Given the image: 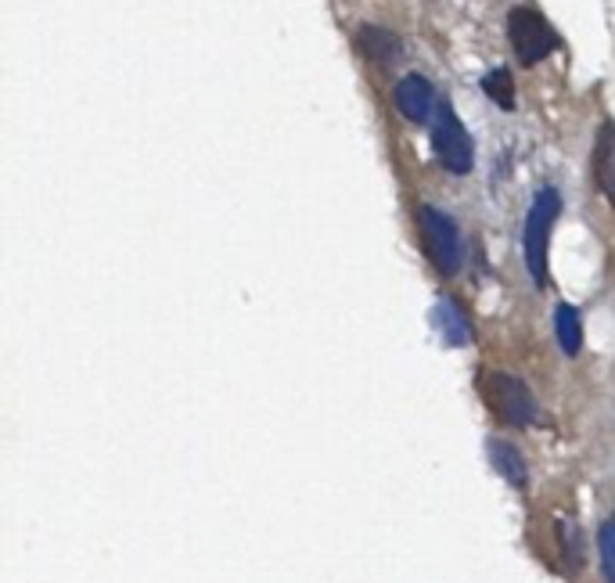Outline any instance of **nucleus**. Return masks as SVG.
<instances>
[{"label": "nucleus", "instance_id": "1", "mask_svg": "<svg viewBox=\"0 0 615 583\" xmlns=\"http://www.w3.org/2000/svg\"><path fill=\"white\" fill-rule=\"evenodd\" d=\"M562 213V191L558 188H540L533 198V206L526 213V227H522V252H526V270L536 285L547 281V249H551V231L554 220Z\"/></svg>", "mask_w": 615, "mask_h": 583}, {"label": "nucleus", "instance_id": "2", "mask_svg": "<svg viewBox=\"0 0 615 583\" xmlns=\"http://www.w3.org/2000/svg\"><path fill=\"white\" fill-rule=\"evenodd\" d=\"M432 152H436L439 166L454 177H468L475 170V144L464 123L454 116L450 101H439L432 112Z\"/></svg>", "mask_w": 615, "mask_h": 583}, {"label": "nucleus", "instance_id": "3", "mask_svg": "<svg viewBox=\"0 0 615 583\" xmlns=\"http://www.w3.org/2000/svg\"><path fill=\"white\" fill-rule=\"evenodd\" d=\"M418 234L421 245H425L428 263L443 278H454L457 270H461V234H457L454 216L425 202V206H418Z\"/></svg>", "mask_w": 615, "mask_h": 583}, {"label": "nucleus", "instance_id": "4", "mask_svg": "<svg viewBox=\"0 0 615 583\" xmlns=\"http://www.w3.org/2000/svg\"><path fill=\"white\" fill-rule=\"evenodd\" d=\"M482 393H486L490 411L497 414L504 425L526 429V425L536 422V400L522 378L508 375V371H490V375L482 378Z\"/></svg>", "mask_w": 615, "mask_h": 583}, {"label": "nucleus", "instance_id": "5", "mask_svg": "<svg viewBox=\"0 0 615 583\" xmlns=\"http://www.w3.org/2000/svg\"><path fill=\"white\" fill-rule=\"evenodd\" d=\"M508 40H511V47H515L518 62L522 65H540L544 58H551V54L562 47L554 26L536 8H511Z\"/></svg>", "mask_w": 615, "mask_h": 583}, {"label": "nucleus", "instance_id": "6", "mask_svg": "<svg viewBox=\"0 0 615 583\" xmlns=\"http://www.w3.org/2000/svg\"><path fill=\"white\" fill-rule=\"evenodd\" d=\"M393 105L403 119H410V123H425V119L432 116V105H436V90H432V83H428L425 76L410 72V76H403V80L396 83Z\"/></svg>", "mask_w": 615, "mask_h": 583}, {"label": "nucleus", "instance_id": "7", "mask_svg": "<svg viewBox=\"0 0 615 583\" xmlns=\"http://www.w3.org/2000/svg\"><path fill=\"white\" fill-rule=\"evenodd\" d=\"M353 44L364 54V62H371V65H393L403 51L400 36L389 33L385 26H360L357 36H353Z\"/></svg>", "mask_w": 615, "mask_h": 583}, {"label": "nucleus", "instance_id": "8", "mask_svg": "<svg viewBox=\"0 0 615 583\" xmlns=\"http://www.w3.org/2000/svg\"><path fill=\"white\" fill-rule=\"evenodd\" d=\"M486 454H490V465L497 468L500 476L508 479L511 486H522L529 483V468H526V458H522V450L515 447V443H508V440H486Z\"/></svg>", "mask_w": 615, "mask_h": 583}, {"label": "nucleus", "instance_id": "9", "mask_svg": "<svg viewBox=\"0 0 615 583\" xmlns=\"http://www.w3.org/2000/svg\"><path fill=\"white\" fill-rule=\"evenodd\" d=\"M432 321H436L446 346H468L472 342V324H468L457 299H439L436 310H432Z\"/></svg>", "mask_w": 615, "mask_h": 583}, {"label": "nucleus", "instance_id": "10", "mask_svg": "<svg viewBox=\"0 0 615 583\" xmlns=\"http://www.w3.org/2000/svg\"><path fill=\"white\" fill-rule=\"evenodd\" d=\"M554 335H558V346H562L565 357H576L583 350V317L572 303L554 306Z\"/></svg>", "mask_w": 615, "mask_h": 583}, {"label": "nucleus", "instance_id": "11", "mask_svg": "<svg viewBox=\"0 0 615 583\" xmlns=\"http://www.w3.org/2000/svg\"><path fill=\"white\" fill-rule=\"evenodd\" d=\"M598 184L608 198L615 202V123L601 126L598 141Z\"/></svg>", "mask_w": 615, "mask_h": 583}, {"label": "nucleus", "instance_id": "12", "mask_svg": "<svg viewBox=\"0 0 615 583\" xmlns=\"http://www.w3.org/2000/svg\"><path fill=\"white\" fill-rule=\"evenodd\" d=\"M482 90H486V98L497 101L504 112H511L515 108V83H511V69H493L486 72V80H482Z\"/></svg>", "mask_w": 615, "mask_h": 583}, {"label": "nucleus", "instance_id": "13", "mask_svg": "<svg viewBox=\"0 0 615 583\" xmlns=\"http://www.w3.org/2000/svg\"><path fill=\"white\" fill-rule=\"evenodd\" d=\"M598 555H601V576H605V583H615V515H608L601 522Z\"/></svg>", "mask_w": 615, "mask_h": 583}, {"label": "nucleus", "instance_id": "14", "mask_svg": "<svg viewBox=\"0 0 615 583\" xmlns=\"http://www.w3.org/2000/svg\"><path fill=\"white\" fill-rule=\"evenodd\" d=\"M558 533H562V551H565V562H569L572 569L583 566V540H580V530L572 526V522H558Z\"/></svg>", "mask_w": 615, "mask_h": 583}]
</instances>
